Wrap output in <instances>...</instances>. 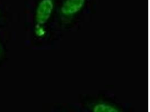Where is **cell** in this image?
I'll use <instances>...</instances> for the list:
<instances>
[{"mask_svg":"<svg viewBox=\"0 0 150 112\" xmlns=\"http://www.w3.org/2000/svg\"><path fill=\"white\" fill-rule=\"evenodd\" d=\"M93 112H119L111 105L105 103H100L95 106Z\"/></svg>","mask_w":150,"mask_h":112,"instance_id":"cell-1","label":"cell"}]
</instances>
